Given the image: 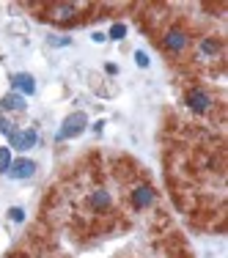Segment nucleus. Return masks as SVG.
<instances>
[{"label":"nucleus","mask_w":228,"mask_h":258,"mask_svg":"<svg viewBox=\"0 0 228 258\" xmlns=\"http://www.w3.org/2000/svg\"><path fill=\"white\" fill-rule=\"evenodd\" d=\"M135 61H138V66H143V69L149 66V55H146V53H140V50L135 53Z\"/></svg>","instance_id":"obj_15"},{"label":"nucleus","mask_w":228,"mask_h":258,"mask_svg":"<svg viewBox=\"0 0 228 258\" xmlns=\"http://www.w3.org/2000/svg\"><path fill=\"white\" fill-rule=\"evenodd\" d=\"M85 127H88V116H85V113H72V116L63 121V127H60L58 140H69V137L83 135V129H85Z\"/></svg>","instance_id":"obj_1"},{"label":"nucleus","mask_w":228,"mask_h":258,"mask_svg":"<svg viewBox=\"0 0 228 258\" xmlns=\"http://www.w3.org/2000/svg\"><path fill=\"white\" fill-rule=\"evenodd\" d=\"M36 173V162L33 159H11V165H8V170H6V176L8 179H30Z\"/></svg>","instance_id":"obj_2"},{"label":"nucleus","mask_w":228,"mask_h":258,"mask_svg":"<svg viewBox=\"0 0 228 258\" xmlns=\"http://www.w3.org/2000/svg\"><path fill=\"white\" fill-rule=\"evenodd\" d=\"M0 132L11 137V132H14V124H11V121H6V118H0Z\"/></svg>","instance_id":"obj_14"},{"label":"nucleus","mask_w":228,"mask_h":258,"mask_svg":"<svg viewBox=\"0 0 228 258\" xmlns=\"http://www.w3.org/2000/svg\"><path fill=\"white\" fill-rule=\"evenodd\" d=\"M8 140H11V148H17V151H28V148L36 146V132H33V129H22V132L14 129Z\"/></svg>","instance_id":"obj_3"},{"label":"nucleus","mask_w":228,"mask_h":258,"mask_svg":"<svg viewBox=\"0 0 228 258\" xmlns=\"http://www.w3.org/2000/svg\"><path fill=\"white\" fill-rule=\"evenodd\" d=\"M3 110H11V113L25 110V96H19V94H8V96H3Z\"/></svg>","instance_id":"obj_9"},{"label":"nucleus","mask_w":228,"mask_h":258,"mask_svg":"<svg viewBox=\"0 0 228 258\" xmlns=\"http://www.w3.org/2000/svg\"><path fill=\"white\" fill-rule=\"evenodd\" d=\"M162 44L171 50V53H181L187 47V36L181 30H168V33L162 36Z\"/></svg>","instance_id":"obj_8"},{"label":"nucleus","mask_w":228,"mask_h":258,"mask_svg":"<svg viewBox=\"0 0 228 258\" xmlns=\"http://www.w3.org/2000/svg\"><path fill=\"white\" fill-rule=\"evenodd\" d=\"M187 105H190L195 113H206L212 107V99H209L206 91H190V94H187Z\"/></svg>","instance_id":"obj_7"},{"label":"nucleus","mask_w":228,"mask_h":258,"mask_svg":"<svg viewBox=\"0 0 228 258\" xmlns=\"http://www.w3.org/2000/svg\"><path fill=\"white\" fill-rule=\"evenodd\" d=\"M83 6H74V3H55V6H50V19H55V22H69L72 17H77V11Z\"/></svg>","instance_id":"obj_5"},{"label":"nucleus","mask_w":228,"mask_h":258,"mask_svg":"<svg viewBox=\"0 0 228 258\" xmlns=\"http://www.w3.org/2000/svg\"><path fill=\"white\" fill-rule=\"evenodd\" d=\"M8 217H11V220H14V223H22V220H25V211H22V209H19V206H14V209H11V211H8Z\"/></svg>","instance_id":"obj_13"},{"label":"nucleus","mask_w":228,"mask_h":258,"mask_svg":"<svg viewBox=\"0 0 228 258\" xmlns=\"http://www.w3.org/2000/svg\"><path fill=\"white\" fill-rule=\"evenodd\" d=\"M11 85H14V94H19V96L36 94V80H33V74H25V71L11 77Z\"/></svg>","instance_id":"obj_4"},{"label":"nucleus","mask_w":228,"mask_h":258,"mask_svg":"<svg viewBox=\"0 0 228 258\" xmlns=\"http://www.w3.org/2000/svg\"><path fill=\"white\" fill-rule=\"evenodd\" d=\"M201 53H204V55H217V53H220V44H217L215 39H204V41H201Z\"/></svg>","instance_id":"obj_10"},{"label":"nucleus","mask_w":228,"mask_h":258,"mask_svg":"<svg viewBox=\"0 0 228 258\" xmlns=\"http://www.w3.org/2000/svg\"><path fill=\"white\" fill-rule=\"evenodd\" d=\"M124 33H126V25H121V22H115L113 28H110V39H124Z\"/></svg>","instance_id":"obj_12"},{"label":"nucleus","mask_w":228,"mask_h":258,"mask_svg":"<svg viewBox=\"0 0 228 258\" xmlns=\"http://www.w3.org/2000/svg\"><path fill=\"white\" fill-rule=\"evenodd\" d=\"M154 190L149 187V184H138V187H132V206L135 209H146V206L154 203Z\"/></svg>","instance_id":"obj_6"},{"label":"nucleus","mask_w":228,"mask_h":258,"mask_svg":"<svg viewBox=\"0 0 228 258\" xmlns=\"http://www.w3.org/2000/svg\"><path fill=\"white\" fill-rule=\"evenodd\" d=\"M8 165H11V148H8V146H0V173H6Z\"/></svg>","instance_id":"obj_11"}]
</instances>
